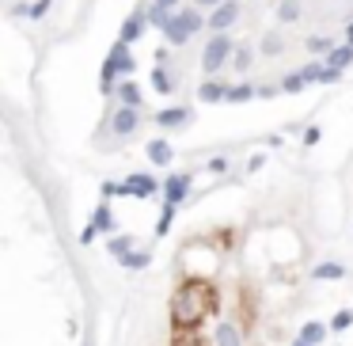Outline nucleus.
Returning a JSON list of instances; mask_svg holds the SVG:
<instances>
[{"instance_id": "obj_1", "label": "nucleus", "mask_w": 353, "mask_h": 346, "mask_svg": "<svg viewBox=\"0 0 353 346\" xmlns=\"http://www.w3.org/2000/svg\"><path fill=\"white\" fill-rule=\"evenodd\" d=\"M209 308H217V293L209 297L206 281L190 278V281H182V289L171 301V320H175V327H190V323H197Z\"/></svg>"}, {"instance_id": "obj_2", "label": "nucleus", "mask_w": 353, "mask_h": 346, "mask_svg": "<svg viewBox=\"0 0 353 346\" xmlns=\"http://www.w3.org/2000/svg\"><path fill=\"white\" fill-rule=\"evenodd\" d=\"M118 198H137V202L164 198V179H156L152 172H130L118 183Z\"/></svg>"}, {"instance_id": "obj_3", "label": "nucleus", "mask_w": 353, "mask_h": 346, "mask_svg": "<svg viewBox=\"0 0 353 346\" xmlns=\"http://www.w3.org/2000/svg\"><path fill=\"white\" fill-rule=\"evenodd\" d=\"M232 54H236L232 34L228 31L213 34V38L206 42V49H202V69H206V76H221V69L232 65Z\"/></svg>"}, {"instance_id": "obj_4", "label": "nucleus", "mask_w": 353, "mask_h": 346, "mask_svg": "<svg viewBox=\"0 0 353 346\" xmlns=\"http://www.w3.org/2000/svg\"><path fill=\"white\" fill-rule=\"evenodd\" d=\"M141 122H145L141 107H125V103H118V107L107 115V122H103V133H114L118 141H125V137H133V133H141Z\"/></svg>"}, {"instance_id": "obj_5", "label": "nucleus", "mask_w": 353, "mask_h": 346, "mask_svg": "<svg viewBox=\"0 0 353 346\" xmlns=\"http://www.w3.org/2000/svg\"><path fill=\"white\" fill-rule=\"evenodd\" d=\"M118 61H122V42H114L110 54L103 58V65H99V91H103V95H114L118 84H122V69H118Z\"/></svg>"}, {"instance_id": "obj_6", "label": "nucleus", "mask_w": 353, "mask_h": 346, "mask_svg": "<svg viewBox=\"0 0 353 346\" xmlns=\"http://www.w3.org/2000/svg\"><path fill=\"white\" fill-rule=\"evenodd\" d=\"M194 175L197 172H171V175H164V198H160V202L182 206V202L194 194Z\"/></svg>"}, {"instance_id": "obj_7", "label": "nucleus", "mask_w": 353, "mask_h": 346, "mask_svg": "<svg viewBox=\"0 0 353 346\" xmlns=\"http://www.w3.org/2000/svg\"><path fill=\"white\" fill-rule=\"evenodd\" d=\"M152 122H156L164 133H171V130H186V126L194 122V111H190L186 103H171V107L156 111V115H152Z\"/></svg>"}, {"instance_id": "obj_8", "label": "nucleus", "mask_w": 353, "mask_h": 346, "mask_svg": "<svg viewBox=\"0 0 353 346\" xmlns=\"http://www.w3.org/2000/svg\"><path fill=\"white\" fill-rule=\"evenodd\" d=\"M239 23V0H224L209 12V34H221V31H232Z\"/></svg>"}, {"instance_id": "obj_9", "label": "nucleus", "mask_w": 353, "mask_h": 346, "mask_svg": "<svg viewBox=\"0 0 353 346\" xmlns=\"http://www.w3.org/2000/svg\"><path fill=\"white\" fill-rule=\"evenodd\" d=\"M148 4H141L137 12H130V16H125V23H122V31H118V38L125 42V46H133V42H141L145 38V31H148Z\"/></svg>"}, {"instance_id": "obj_10", "label": "nucleus", "mask_w": 353, "mask_h": 346, "mask_svg": "<svg viewBox=\"0 0 353 346\" xmlns=\"http://www.w3.org/2000/svg\"><path fill=\"white\" fill-rule=\"evenodd\" d=\"M145 157H148V164H152V168H171L175 164V145L167 137H152L145 145Z\"/></svg>"}, {"instance_id": "obj_11", "label": "nucleus", "mask_w": 353, "mask_h": 346, "mask_svg": "<svg viewBox=\"0 0 353 346\" xmlns=\"http://www.w3.org/2000/svg\"><path fill=\"white\" fill-rule=\"evenodd\" d=\"M228 88L232 84H224L221 76H206V84H197V99H202V103H228Z\"/></svg>"}, {"instance_id": "obj_12", "label": "nucleus", "mask_w": 353, "mask_h": 346, "mask_svg": "<svg viewBox=\"0 0 353 346\" xmlns=\"http://www.w3.org/2000/svg\"><path fill=\"white\" fill-rule=\"evenodd\" d=\"M345 274H350L345 263H338V259H323V263H315L312 270H308V278L312 281H342Z\"/></svg>"}, {"instance_id": "obj_13", "label": "nucleus", "mask_w": 353, "mask_h": 346, "mask_svg": "<svg viewBox=\"0 0 353 346\" xmlns=\"http://www.w3.org/2000/svg\"><path fill=\"white\" fill-rule=\"evenodd\" d=\"M164 38H167V46H186V42L194 38V34H190V27H186V19H182V12H175V16L167 19Z\"/></svg>"}, {"instance_id": "obj_14", "label": "nucleus", "mask_w": 353, "mask_h": 346, "mask_svg": "<svg viewBox=\"0 0 353 346\" xmlns=\"http://www.w3.org/2000/svg\"><path fill=\"white\" fill-rule=\"evenodd\" d=\"M91 221L99 224V232H103V236H114V232H118L114 209H110V198H99V206L91 209Z\"/></svg>"}, {"instance_id": "obj_15", "label": "nucleus", "mask_w": 353, "mask_h": 346, "mask_svg": "<svg viewBox=\"0 0 353 346\" xmlns=\"http://www.w3.org/2000/svg\"><path fill=\"white\" fill-rule=\"evenodd\" d=\"M213 346H243V331H239V323L232 320H221L213 327Z\"/></svg>"}, {"instance_id": "obj_16", "label": "nucleus", "mask_w": 353, "mask_h": 346, "mask_svg": "<svg viewBox=\"0 0 353 346\" xmlns=\"http://www.w3.org/2000/svg\"><path fill=\"white\" fill-rule=\"evenodd\" d=\"M323 65H330V69H350L353 65V42H338L330 54H323Z\"/></svg>"}, {"instance_id": "obj_17", "label": "nucleus", "mask_w": 353, "mask_h": 346, "mask_svg": "<svg viewBox=\"0 0 353 346\" xmlns=\"http://www.w3.org/2000/svg\"><path fill=\"white\" fill-rule=\"evenodd\" d=\"M148 84H152V91H160V95H171V91L179 88L167 65H152V73H148Z\"/></svg>"}, {"instance_id": "obj_18", "label": "nucleus", "mask_w": 353, "mask_h": 346, "mask_svg": "<svg viewBox=\"0 0 353 346\" xmlns=\"http://www.w3.org/2000/svg\"><path fill=\"white\" fill-rule=\"evenodd\" d=\"M114 95H118V103H125V107H145V91H141V84L133 80V76L118 84Z\"/></svg>"}, {"instance_id": "obj_19", "label": "nucleus", "mask_w": 353, "mask_h": 346, "mask_svg": "<svg viewBox=\"0 0 353 346\" xmlns=\"http://www.w3.org/2000/svg\"><path fill=\"white\" fill-rule=\"evenodd\" d=\"M118 266L122 270H145V266H152V251H145V247H133V251H125L122 259H118Z\"/></svg>"}, {"instance_id": "obj_20", "label": "nucleus", "mask_w": 353, "mask_h": 346, "mask_svg": "<svg viewBox=\"0 0 353 346\" xmlns=\"http://www.w3.org/2000/svg\"><path fill=\"white\" fill-rule=\"evenodd\" d=\"M300 16H304V0H278V23L293 27L300 23Z\"/></svg>"}, {"instance_id": "obj_21", "label": "nucleus", "mask_w": 353, "mask_h": 346, "mask_svg": "<svg viewBox=\"0 0 353 346\" xmlns=\"http://www.w3.org/2000/svg\"><path fill=\"white\" fill-rule=\"evenodd\" d=\"M296 335H300V338H308V343H319V346H323V338H327V335H334V331H330V323H323V320H304Z\"/></svg>"}, {"instance_id": "obj_22", "label": "nucleus", "mask_w": 353, "mask_h": 346, "mask_svg": "<svg viewBox=\"0 0 353 346\" xmlns=\"http://www.w3.org/2000/svg\"><path fill=\"white\" fill-rule=\"evenodd\" d=\"M251 99H258V84L255 80H239V84H232L228 88V103H251Z\"/></svg>"}, {"instance_id": "obj_23", "label": "nucleus", "mask_w": 353, "mask_h": 346, "mask_svg": "<svg viewBox=\"0 0 353 346\" xmlns=\"http://www.w3.org/2000/svg\"><path fill=\"white\" fill-rule=\"evenodd\" d=\"M175 214H179V206H171V202H160V217H156V232L152 236H167L171 232V224H175Z\"/></svg>"}, {"instance_id": "obj_24", "label": "nucleus", "mask_w": 353, "mask_h": 346, "mask_svg": "<svg viewBox=\"0 0 353 346\" xmlns=\"http://www.w3.org/2000/svg\"><path fill=\"white\" fill-rule=\"evenodd\" d=\"M133 247H137V244H133L130 232H122V236H118V232H114V236H107V251H110L114 259H122L125 251H133Z\"/></svg>"}, {"instance_id": "obj_25", "label": "nucleus", "mask_w": 353, "mask_h": 346, "mask_svg": "<svg viewBox=\"0 0 353 346\" xmlns=\"http://www.w3.org/2000/svg\"><path fill=\"white\" fill-rule=\"evenodd\" d=\"M281 49H285V38H281V34H263V42H258V54H263V58H281Z\"/></svg>"}, {"instance_id": "obj_26", "label": "nucleus", "mask_w": 353, "mask_h": 346, "mask_svg": "<svg viewBox=\"0 0 353 346\" xmlns=\"http://www.w3.org/2000/svg\"><path fill=\"white\" fill-rule=\"evenodd\" d=\"M251 65H255V49H251V46H236V54H232V69H236V73H247Z\"/></svg>"}, {"instance_id": "obj_27", "label": "nucleus", "mask_w": 353, "mask_h": 346, "mask_svg": "<svg viewBox=\"0 0 353 346\" xmlns=\"http://www.w3.org/2000/svg\"><path fill=\"white\" fill-rule=\"evenodd\" d=\"M145 16H148V27H156V31H164V27H167V19H171L175 12H167V8H160V4H152V0H148V12H145Z\"/></svg>"}, {"instance_id": "obj_28", "label": "nucleus", "mask_w": 353, "mask_h": 346, "mask_svg": "<svg viewBox=\"0 0 353 346\" xmlns=\"http://www.w3.org/2000/svg\"><path fill=\"white\" fill-rule=\"evenodd\" d=\"M304 88H308V80H304V73H300V69H296V73H289L285 80H281V91H285V95H300Z\"/></svg>"}, {"instance_id": "obj_29", "label": "nucleus", "mask_w": 353, "mask_h": 346, "mask_svg": "<svg viewBox=\"0 0 353 346\" xmlns=\"http://www.w3.org/2000/svg\"><path fill=\"white\" fill-rule=\"evenodd\" d=\"M327 323H330V331H334V335H338V331H345V327H353V308H338Z\"/></svg>"}, {"instance_id": "obj_30", "label": "nucleus", "mask_w": 353, "mask_h": 346, "mask_svg": "<svg viewBox=\"0 0 353 346\" xmlns=\"http://www.w3.org/2000/svg\"><path fill=\"white\" fill-rule=\"evenodd\" d=\"M304 49H308V54H319V58H323V54H330V49H334V42L323 38V34H312V38L304 42Z\"/></svg>"}, {"instance_id": "obj_31", "label": "nucleus", "mask_w": 353, "mask_h": 346, "mask_svg": "<svg viewBox=\"0 0 353 346\" xmlns=\"http://www.w3.org/2000/svg\"><path fill=\"white\" fill-rule=\"evenodd\" d=\"M99 236H103V232H99V224H95V221H88V224L80 229V236H76V244H80V247H91Z\"/></svg>"}, {"instance_id": "obj_32", "label": "nucleus", "mask_w": 353, "mask_h": 346, "mask_svg": "<svg viewBox=\"0 0 353 346\" xmlns=\"http://www.w3.org/2000/svg\"><path fill=\"white\" fill-rule=\"evenodd\" d=\"M323 69H327V65H323V61H308V65L300 69V73H304V80H308V88L323 80Z\"/></svg>"}, {"instance_id": "obj_33", "label": "nucleus", "mask_w": 353, "mask_h": 346, "mask_svg": "<svg viewBox=\"0 0 353 346\" xmlns=\"http://www.w3.org/2000/svg\"><path fill=\"white\" fill-rule=\"evenodd\" d=\"M319 141H323V130H319V126H308V130H300V145H304V148L319 145Z\"/></svg>"}, {"instance_id": "obj_34", "label": "nucleus", "mask_w": 353, "mask_h": 346, "mask_svg": "<svg viewBox=\"0 0 353 346\" xmlns=\"http://www.w3.org/2000/svg\"><path fill=\"white\" fill-rule=\"evenodd\" d=\"M49 8H53V0H34V4H31V16H27V19H31V23H38V19H46Z\"/></svg>"}, {"instance_id": "obj_35", "label": "nucleus", "mask_w": 353, "mask_h": 346, "mask_svg": "<svg viewBox=\"0 0 353 346\" xmlns=\"http://www.w3.org/2000/svg\"><path fill=\"white\" fill-rule=\"evenodd\" d=\"M228 157H209V164H206V172L209 175H228Z\"/></svg>"}, {"instance_id": "obj_36", "label": "nucleus", "mask_w": 353, "mask_h": 346, "mask_svg": "<svg viewBox=\"0 0 353 346\" xmlns=\"http://www.w3.org/2000/svg\"><path fill=\"white\" fill-rule=\"evenodd\" d=\"M266 168V152H255V157H247V175H258Z\"/></svg>"}, {"instance_id": "obj_37", "label": "nucleus", "mask_w": 353, "mask_h": 346, "mask_svg": "<svg viewBox=\"0 0 353 346\" xmlns=\"http://www.w3.org/2000/svg\"><path fill=\"white\" fill-rule=\"evenodd\" d=\"M278 95H285L281 84H258V99H278Z\"/></svg>"}, {"instance_id": "obj_38", "label": "nucleus", "mask_w": 353, "mask_h": 346, "mask_svg": "<svg viewBox=\"0 0 353 346\" xmlns=\"http://www.w3.org/2000/svg\"><path fill=\"white\" fill-rule=\"evenodd\" d=\"M99 198H118V179H103V183H99Z\"/></svg>"}, {"instance_id": "obj_39", "label": "nucleus", "mask_w": 353, "mask_h": 346, "mask_svg": "<svg viewBox=\"0 0 353 346\" xmlns=\"http://www.w3.org/2000/svg\"><path fill=\"white\" fill-rule=\"evenodd\" d=\"M8 16H16V19L31 16V4H27V0H16V4H12V8H8Z\"/></svg>"}, {"instance_id": "obj_40", "label": "nucleus", "mask_w": 353, "mask_h": 346, "mask_svg": "<svg viewBox=\"0 0 353 346\" xmlns=\"http://www.w3.org/2000/svg\"><path fill=\"white\" fill-rule=\"evenodd\" d=\"M156 54V65H167V58H171V46H160V49H152Z\"/></svg>"}, {"instance_id": "obj_41", "label": "nucleus", "mask_w": 353, "mask_h": 346, "mask_svg": "<svg viewBox=\"0 0 353 346\" xmlns=\"http://www.w3.org/2000/svg\"><path fill=\"white\" fill-rule=\"evenodd\" d=\"M152 4H160V8H167V12H179L182 8V0H152Z\"/></svg>"}, {"instance_id": "obj_42", "label": "nucleus", "mask_w": 353, "mask_h": 346, "mask_svg": "<svg viewBox=\"0 0 353 346\" xmlns=\"http://www.w3.org/2000/svg\"><path fill=\"white\" fill-rule=\"evenodd\" d=\"M190 4H197V8H206V12H213L217 4H224V0H190Z\"/></svg>"}, {"instance_id": "obj_43", "label": "nucleus", "mask_w": 353, "mask_h": 346, "mask_svg": "<svg viewBox=\"0 0 353 346\" xmlns=\"http://www.w3.org/2000/svg\"><path fill=\"white\" fill-rule=\"evenodd\" d=\"M266 145H270V148H281V145H285V133H270V137H266Z\"/></svg>"}, {"instance_id": "obj_44", "label": "nucleus", "mask_w": 353, "mask_h": 346, "mask_svg": "<svg viewBox=\"0 0 353 346\" xmlns=\"http://www.w3.org/2000/svg\"><path fill=\"white\" fill-rule=\"evenodd\" d=\"M293 346H319V343H308V338H300V335H296V338H293Z\"/></svg>"}, {"instance_id": "obj_45", "label": "nucleus", "mask_w": 353, "mask_h": 346, "mask_svg": "<svg viewBox=\"0 0 353 346\" xmlns=\"http://www.w3.org/2000/svg\"><path fill=\"white\" fill-rule=\"evenodd\" d=\"M345 42H353V19L345 23Z\"/></svg>"}, {"instance_id": "obj_46", "label": "nucleus", "mask_w": 353, "mask_h": 346, "mask_svg": "<svg viewBox=\"0 0 353 346\" xmlns=\"http://www.w3.org/2000/svg\"><path fill=\"white\" fill-rule=\"evenodd\" d=\"M84 346H91V343H84Z\"/></svg>"}]
</instances>
